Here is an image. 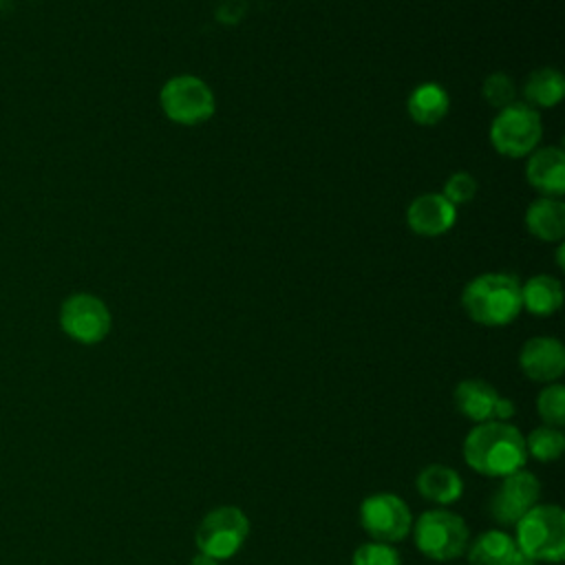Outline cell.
<instances>
[{"label": "cell", "instance_id": "ac0fdd59", "mask_svg": "<svg viewBox=\"0 0 565 565\" xmlns=\"http://www.w3.org/2000/svg\"><path fill=\"white\" fill-rule=\"evenodd\" d=\"M450 108L448 93L439 84H419L406 99V110L411 119L419 126L439 124Z\"/></svg>", "mask_w": 565, "mask_h": 565}, {"label": "cell", "instance_id": "6da1fadb", "mask_svg": "<svg viewBox=\"0 0 565 565\" xmlns=\"http://www.w3.org/2000/svg\"><path fill=\"white\" fill-rule=\"evenodd\" d=\"M466 463L483 477H505L527 461L525 437L508 422H483L470 428L463 439Z\"/></svg>", "mask_w": 565, "mask_h": 565}, {"label": "cell", "instance_id": "484cf974", "mask_svg": "<svg viewBox=\"0 0 565 565\" xmlns=\"http://www.w3.org/2000/svg\"><path fill=\"white\" fill-rule=\"evenodd\" d=\"M190 565H218V561L212 558V556H207V554H203V552H199V554L190 561Z\"/></svg>", "mask_w": 565, "mask_h": 565}, {"label": "cell", "instance_id": "7402d4cb", "mask_svg": "<svg viewBox=\"0 0 565 565\" xmlns=\"http://www.w3.org/2000/svg\"><path fill=\"white\" fill-rule=\"evenodd\" d=\"M536 411L545 426L561 428L565 424V386L547 384L536 397Z\"/></svg>", "mask_w": 565, "mask_h": 565}, {"label": "cell", "instance_id": "cb8c5ba5", "mask_svg": "<svg viewBox=\"0 0 565 565\" xmlns=\"http://www.w3.org/2000/svg\"><path fill=\"white\" fill-rule=\"evenodd\" d=\"M483 99L492 106V108H505L510 104H514V84L505 73H492L486 77L483 86H481Z\"/></svg>", "mask_w": 565, "mask_h": 565}, {"label": "cell", "instance_id": "8992f818", "mask_svg": "<svg viewBox=\"0 0 565 565\" xmlns=\"http://www.w3.org/2000/svg\"><path fill=\"white\" fill-rule=\"evenodd\" d=\"M159 104L166 117L181 126L203 124L216 110L212 88L196 75L170 77L159 93Z\"/></svg>", "mask_w": 565, "mask_h": 565}, {"label": "cell", "instance_id": "4316f807", "mask_svg": "<svg viewBox=\"0 0 565 565\" xmlns=\"http://www.w3.org/2000/svg\"><path fill=\"white\" fill-rule=\"evenodd\" d=\"M510 565H536V561H532L530 556H525L521 550H516L514 558L510 561Z\"/></svg>", "mask_w": 565, "mask_h": 565}, {"label": "cell", "instance_id": "83f0119b", "mask_svg": "<svg viewBox=\"0 0 565 565\" xmlns=\"http://www.w3.org/2000/svg\"><path fill=\"white\" fill-rule=\"evenodd\" d=\"M563 252H565V247H563V243H558V249H556V260H558V267L563 269Z\"/></svg>", "mask_w": 565, "mask_h": 565}, {"label": "cell", "instance_id": "7c38bea8", "mask_svg": "<svg viewBox=\"0 0 565 565\" xmlns=\"http://www.w3.org/2000/svg\"><path fill=\"white\" fill-rule=\"evenodd\" d=\"M455 218L457 207L437 192L415 196L406 210V223L419 236H441L455 225Z\"/></svg>", "mask_w": 565, "mask_h": 565}, {"label": "cell", "instance_id": "9a60e30c", "mask_svg": "<svg viewBox=\"0 0 565 565\" xmlns=\"http://www.w3.org/2000/svg\"><path fill=\"white\" fill-rule=\"evenodd\" d=\"M525 227L545 243H561L565 236V203L561 196H541L525 210Z\"/></svg>", "mask_w": 565, "mask_h": 565}, {"label": "cell", "instance_id": "30bf717a", "mask_svg": "<svg viewBox=\"0 0 565 565\" xmlns=\"http://www.w3.org/2000/svg\"><path fill=\"white\" fill-rule=\"evenodd\" d=\"M541 483L534 472L521 468L501 477L497 490L488 501V514L499 525H514L530 508L539 503Z\"/></svg>", "mask_w": 565, "mask_h": 565}, {"label": "cell", "instance_id": "ba28073f", "mask_svg": "<svg viewBox=\"0 0 565 565\" xmlns=\"http://www.w3.org/2000/svg\"><path fill=\"white\" fill-rule=\"evenodd\" d=\"M360 525L377 543H399L411 534L413 516L395 492H373L360 503Z\"/></svg>", "mask_w": 565, "mask_h": 565}, {"label": "cell", "instance_id": "52a82bcc", "mask_svg": "<svg viewBox=\"0 0 565 565\" xmlns=\"http://www.w3.org/2000/svg\"><path fill=\"white\" fill-rule=\"evenodd\" d=\"M247 534L249 519L245 516V512L236 505H218L201 519L194 532V543L199 552L216 561H225L243 547Z\"/></svg>", "mask_w": 565, "mask_h": 565}, {"label": "cell", "instance_id": "d6986e66", "mask_svg": "<svg viewBox=\"0 0 565 565\" xmlns=\"http://www.w3.org/2000/svg\"><path fill=\"white\" fill-rule=\"evenodd\" d=\"M563 305V287L556 278L539 274L521 285V307L534 316H552Z\"/></svg>", "mask_w": 565, "mask_h": 565}, {"label": "cell", "instance_id": "d4e9b609", "mask_svg": "<svg viewBox=\"0 0 565 565\" xmlns=\"http://www.w3.org/2000/svg\"><path fill=\"white\" fill-rule=\"evenodd\" d=\"M477 194V181L472 174L468 172H455L448 177V181L444 183V192L441 196L446 201H450L455 207L463 205L468 201H472V196Z\"/></svg>", "mask_w": 565, "mask_h": 565}, {"label": "cell", "instance_id": "2e32d148", "mask_svg": "<svg viewBox=\"0 0 565 565\" xmlns=\"http://www.w3.org/2000/svg\"><path fill=\"white\" fill-rule=\"evenodd\" d=\"M417 492L439 505H448L461 499L463 494V479L457 470L441 463H430L424 470H419L415 479Z\"/></svg>", "mask_w": 565, "mask_h": 565}, {"label": "cell", "instance_id": "9c48e42d", "mask_svg": "<svg viewBox=\"0 0 565 565\" xmlns=\"http://www.w3.org/2000/svg\"><path fill=\"white\" fill-rule=\"evenodd\" d=\"M113 318L104 300L93 294H73L60 307L62 331L79 344H97L110 331Z\"/></svg>", "mask_w": 565, "mask_h": 565}, {"label": "cell", "instance_id": "277c9868", "mask_svg": "<svg viewBox=\"0 0 565 565\" xmlns=\"http://www.w3.org/2000/svg\"><path fill=\"white\" fill-rule=\"evenodd\" d=\"M411 530L415 547L430 561H455L466 552L470 543V530L466 521L444 508L422 512Z\"/></svg>", "mask_w": 565, "mask_h": 565}, {"label": "cell", "instance_id": "ffe728a7", "mask_svg": "<svg viewBox=\"0 0 565 565\" xmlns=\"http://www.w3.org/2000/svg\"><path fill=\"white\" fill-rule=\"evenodd\" d=\"M565 95V79L556 68H536L523 84V97L532 108H552Z\"/></svg>", "mask_w": 565, "mask_h": 565}, {"label": "cell", "instance_id": "8fae6325", "mask_svg": "<svg viewBox=\"0 0 565 565\" xmlns=\"http://www.w3.org/2000/svg\"><path fill=\"white\" fill-rule=\"evenodd\" d=\"M519 366L527 380L552 384L565 371V349L561 340L552 335L530 338L521 347Z\"/></svg>", "mask_w": 565, "mask_h": 565}, {"label": "cell", "instance_id": "44dd1931", "mask_svg": "<svg viewBox=\"0 0 565 565\" xmlns=\"http://www.w3.org/2000/svg\"><path fill=\"white\" fill-rule=\"evenodd\" d=\"M525 450L527 457L547 463V461H556L563 450H565V435L561 428L554 426H536L527 437H525Z\"/></svg>", "mask_w": 565, "mask_h": 565}, {"label": "cell", "instance_id": "603a6c76", "mask_svg": "<svg viewBox=\"0 0 565 565\" xmlns=\"http://www.w3.org/2000/svg\"><path fill=\"white\" fill-rule=\"evenodd\" d=\"M351 565H402V558L393 545L369 541L353 552Z\"/></svg>", "mask_w": 565, "mask_h": 565}, {"label": "cell", "instance_id": "e0dca14e", "mask_svg": "<svg viewBox=\"0 0 565 565\" xmlns=\"http://www.w3.org/2000/svg\"><path fill=\"white\" fill-rule=\"evenodd\" d=\"M516 550L512 534L503 530H486L468 543L466 554L470 565H510Z\"/></svg>", "mask_w": 565, "mask_h": 565}, {"label": "cell", "instance_id": "5b68a950", "mask_svg": "<svg viewBox=\"0 0 565 565\" xmlns=\"http://www.w3.org/2000/svg\"><path fill=\"white\" fill-rule=\"evenodd\" d=\"M543 135L541 115L527 104H510L490 124V143L499 154L519 159L536 150Z\"/></svg>", "mask_w": 565, "mask_h": 565}, {"label": "cell", "instance_id": "5bb4252c", "mask_svg": "<svg viewBox=\"0 0 565 565\" xmlns=\"http://www.w3.org/2000/svg\"><path fill=\"white\" fill-rule=\"evenodd\" d=\"M499 399L497 388L483 380H461L452 393L455 408L475 424L497 419Z\"/></svg>", "mask_w": 565, "mask_h": 565}, {"label": "cell", "instance_id": "3957f363", "mask_svg": "<svg viewBox=\"0 0 565 565\" xmlns=\"http://www.w3.org/2000/svg\"><path fill=\"white\" fill-rule=\"evenodd\" d=\"M514 543L532 561L561 563L565 556V512L554 503H536L514 523Z\"/></svg>", "mask_w": 565, "mask_h": 565}, {"label": "cell", "instance_id": "4fadbf2b", "mask_svg": "<svg viewBox=\"0 0 565 565\" xmlns=\"http://www.w3.org/2000/svg\"><path fill=\"white\" fill-rule=\"evenodd\" d=\"M525 163L527 183L543 196H561L565 192V154L556 146L532 150Z\"/></svg>", "mask_w": 565, "mask_h": 565}, {"label": "cell", "instance_id": "7a4b0ae2", "mask_svg": "<svg viewBox=\"0 0 565 565\" xmlns=\"http://www.w3.org/2000/svg\"><path fill=\"white\" fill-rule=\"evenodd\" d=\"M461 307L483 327H505L521 313V285L510 274H481L461 291Z\"/></svg>", "mask_w": 565, "mask_h": 565}]
</instances>
